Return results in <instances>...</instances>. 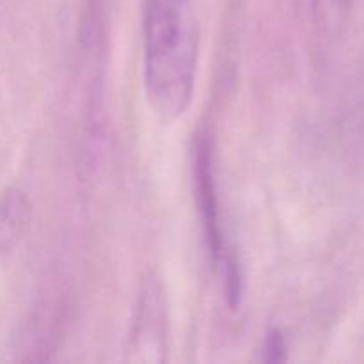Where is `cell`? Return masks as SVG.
Here are the masks:
<instances>
[{
	"instance_id": "4",
	"label": "cell",
	"mask_w": 364,
	"mask_h": 364,
	"mask_svg": "<svg viewBox=\"0 0 364 364\" xmlns=\"http://www.w3.org/2000/svg\"><path fill=\"white\" fill-rule=\"evenodd\" d=\"M31 217L32 205L21 188L9 187L0 194V265L16 251L27 233Z\"/></svg>"
},
{
	"instance_id": "5",
	"label": "cell",
	"mask_w": 364,
	"mask_h": 364,
	"mask_svg": "<svg viewBox=\"0 0 364 364\" xmlns=\"http://www.w3.org/2000/svg\"><path fill=\"white\" fill-rule=\"evenodd\" d=\"M313 9L323 25H338L350 9V0H313Z\"/></svg>"
},
{
	"instance_id": "3",
	"label": "cell",
	"mask_w": 364,
	"mask_h": 364,
	"mask_svg": "<svg viewBox=\"0 0 364 364\" xmlns=\"http://www.w3.org/2000/svg\"><path fill=\"white\" fill-rule=\"evenodd\" d=\"M194 181L196 198H198L199 213L203 220L206 247L212 258L213 267L219 269L228 255L233 249L228 247L220 224L219 198H217L215 174H213V151L212 139L208 132H199L194 142Z\"/></svg>"
},
{
	"instance_id": "1",
	"label": "cell",
	"mask_w": 364,
	"mask_h": 364,
	"mask_svg": "<svg viewBox=\"0 0 364 364\" xmlns=\"http://www.w3.org/2000/svg\"><path fill=\"white\" fill-rule=\"evenodd\" d=\"M144 89L160 119L176 121L194 98L199 28L192 0H144Z\"/></svg>"
},
{
	"instance_id": "2",
	"label": "cell",
	"mask_w": 364,
	"mask_h": 364,
	"mask_svg": "<svg viewBox=\"0 0 364 364\" xmlns=\"http://www.w3.org/2000/svg\"><path fill=\"white\" fill-rule=\"evenodd\" d=\"M127 361L162 364L169 354V316L162 283L153 272L142 277L127 338Z\"/></svg>"
},
{
	"instance_id": "6",
	"label": "cell",
	"mask_w": 364,
	"mask_h": 364,
	"mask_svg": "<svg viewBox=\"0 0 364 364\" xmlns=\"http://www.w3.org/2000/svg\"><path fill=\"white\" fill-rule=\"evenodd\" d=\"M288 354V343L284 338L283 331L272 327L267 333L265 341H263V359L267 363H283L287 361Z\"/></svg>"
}]
</instances>
